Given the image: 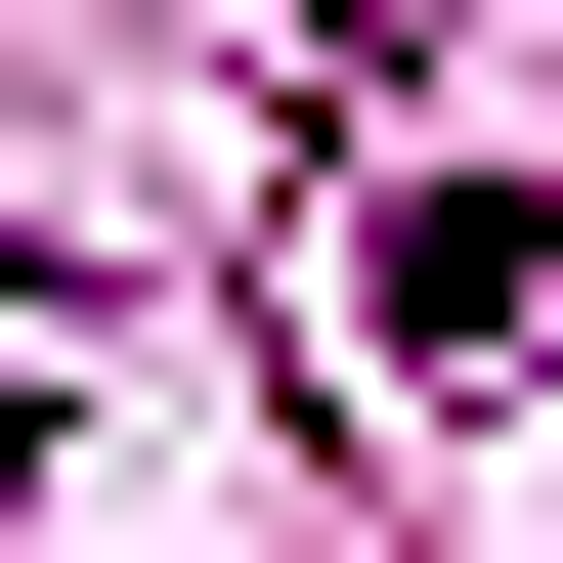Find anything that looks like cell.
I'll return each mask as SVG.
<instances>
[{"instance_id":"cell-1","label":"cell","mask_w":563,"mask_h":563,"mask_svg":"<svg viewBox=\"0 0 563 563\" xmlns=\"http://www.w3.org/2000/svg\"><path fill=\"white\" fill-rule=\"evenodd\" d=\"M0 477H44V390H0Z\"/></svg>"}]
</instances>
